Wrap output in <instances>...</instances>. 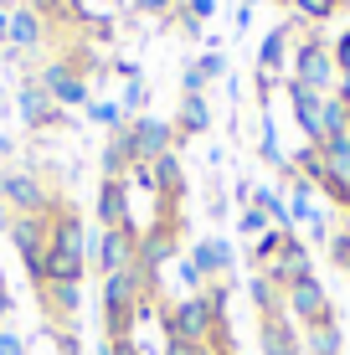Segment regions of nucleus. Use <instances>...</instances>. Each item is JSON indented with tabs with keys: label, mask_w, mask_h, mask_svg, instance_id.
Wrapping results in <instances>:
<instances>
[{
	"label": "nucleus",
	"mask_w": 350,
	"mask_h": 355,
	"mask_svg": "<svg viewBox=\"0 0 350 355\" xmlns=\"http://www.w3.org/2000/svg\"><path fill=\"white\" fill-rule=\"evenodd\" d=\"M252 309H258V320H268V314H288L283 309V288L273 284V278H252Z\"/></svg>",
	"instance_id": "obj_23"
},
{
	"label": "nucleus",
	"mask_w": 350,
	"mask_h": 355,
	"mask_svg": "<svg viewBox=\"0 0 350 355\" xmlns=\"http://www.w3.org/2000/svg\"><path fill=\"white\" fill-rule=\"evenodd\" d=\"M330 263H335V268H340V273L350 278V227H340V232L330 237Z\"/></svg>",
	"instance_id": "obj_28"
},
{
	"label": "nucleus",
	"mask_w": 350,
	"mask_h": 355,
	"mask_svg": "<svg viewBox=\"0 0 350 355\" xmlns=\"http://www.w3.org/2000/svg\"><path fill=\"white\" fill-rule=\"evenodd\" d=\"M144 293H150V284L139 278V268H124V273H108L103 278V324H108V340L134 335V320L144 309Z\"/></svg>",
	"instance_id": "obj_3"
},
{
	"label": "nucleus",
	"mask_w": 350,
	"mask_h": 355,
	"mask_svg": "<svg viewBox=\"0 0 350 355\" xmlns=\"http://www.w3.org/2000/svg\"><path fill=\"white\" fill-rule=\"evenodd\" d=\"M268 227H273V222H268V216L258 211V206H247V211L237 216V232H243L247 242H258V237H263V232H268Z\"/></svg>",
	"instance_id": "obj_27"
},
{
	"label": "nucleus",
	"mask_w": 350,
	"mask_h": 355,
	"mask_svg": "<svg viewBox=\"0 0 350 355\" xmlns=\"http://www.w3.org/2000/svg\"><path fill=\"white\" fill-rule=\"evenodd\" d=\"M144 103H150V88H144L139 78H129V88H124V114H129V119H139V108H144Z\"/></svg>",
	"instance_id": "obj_31"
},
{
	"label": "nucleus",
	"mask_w": 350,
	"mask_h": 355,
	"mask_svg": "<svg viewBox=\"0 0 350 355\" xmlns=\"http://www.w3.org/2000/svg\"><path fill=\"white\" fill-rule=\"evenodd\" d=\"M191 268L201 273V284H216V278L232 268V242H227V237H207V242H196V252H191Z\"/></svg>",
	"instance_id": "obj_18"
},
{
	"label": "nucleus",
	"mask_w": 350,
	"mask_h": 355,
	"mask_svg": "<svg viewBox=\"0 0 350 355\" xmlns=\"http://www.w3.org/2000/svg\"><path fill=\"white\" fill-rule=\"evenodd\" d=\"M288 78L330 98L335 88H340V67H335V52L320 42V36H304V42L294 46V57H288Z\"/></svg>",
	"instance_id": "obj_5"
},
{
	"label": "nucleus",
	"mask_w": 350,
	"mask_h": 355,
	"mask_svg": "<svg viewBox=\"0 0 350 355\" xmlns=\"http://www.w3.org/2000/svg\"><path fill=\"white\" fill-rule=\"evenodd\" d=\"M134 248H139V227H103L98 237L88 242L93 263H98V273H124V268H134Z\"/></svg>",
	"instance_id": "obj_9"
},
{
	"label": "nucleus",
	"mask_w": 350,
	"mask_h": 355,
	"mask_svg": "<svg viewBox=\"0 0 350 355\" xmlns=\"http://www.w3.org/2000/svg\"><path fill=\"white\" fill-rule=\"evenodd\" d=\"M6 26H10V10H0V42H6Z\"/></svg>",
	"instance_id": "obj_40"
},
{
	"label": "nucleus",
	"mask_w": 350,
	"mask_h": 355,
	"mask_svg": "<svg viewBox=\"0 0 350 355\" xmlns=\"http://www.w3.org/2000/svg\"><path fill=\"white\" fill-rule=\"evenodd\" d=\"M207 129H211L207 93H186V98H180V108H175V139H196V134H207Z\"/></svg>",
	"instance_id": "obj_19"
},
{
	"label": "nucleus",
	"mask_w": 350,
	"mask_h": 355,
	"mask_svg": "<svg viewBox=\"0 0 350 355\" xmlns=\"http://www.w3.org/2000/svg\"><path fill=\"white\" fill-rule=\"evenodd\" d=\"M175 242H180V227H170V222H155L150 232H139L134 268H139V278H144V284H150V278H155L165 263L175 258Z\"/></svg>",
	"instance_id": "obj_10"
},
{
	"label": "nucleus",
	"mask_w": 350,
	"mask_h": 355,
	"mask_svg": "<svg viewBox=\"0 0 350 355\" xmlns=\"http://www.w3.org/2000/svg\"><path fill=\"white\" fill-rule=\"evenodd\" d=\"M155 201H175L180 206V191H186V175H180V155L170 150V155H160V160H155Z\"/></svg>",
	"instance_id": "obj_20"
},
{
	"label": "nucleus",
	"mask_w": 350,
	"mask_h": 355,
	"mask_svg": "<svg viewBox=\"0 0 350 355\" xmlns=\"http://www.w3.org/2000/svg\"><path fill=\"white\" fill-rule=\"evenodd\" d=\"M340 350H345L340 320H335V324H320V329H304V355H340Z\"/></svg>",
	"instance_id": "obj_22"
},
{
	"label": "nucleus",
	"mask_w": 350,
	"mask_h": 355,
	"mask_svg": "<svg viewBox=\"0 0 350 355\" xmlns=\"http://www.w3.org/2000/svg\"><path fill=\"white\" fill-rule=\"evenodd\" d=\"M124 186L129 191H144V196H160V191H155V165H129V175H124Z\"/></svg>",
	"instance_id": "obj_30"
},
{
	"label": "nucleus",
	"mask_w": 350,
	"mask_h": 355,
	"mask_svg": "<svg viewBox=\"0 0 350 355\" xmlns=\"http://www.w3.org/2000/svg\"><path fill=\"white\" fill-rule=\"evenodd\" d=\"M36 83L52 93V103H57V108H82V103H88V83H82V78H78V67L62 62V57H57V62H46L42 72H36Z\"/></svg>",
	"instance_id": "obj_11"
},
{
	"label": "nucleus",
	"mask_w": 350,
	"mask_h": 355,
	"mask_svg": "<svg viewBox=\"0 0 350 355\" xmlns=\"http://www.w3.org/2000/svg\"><path fill=\"white\" fill-rule=\"evenodd\" d=\"M283 67H288V26H273L258 46V72L273 78V72H283Z\"/></svg>",
	"instance_id": "obj_21"
},
{
	"label": "nucleus",
	"mask_w": 350,
	"mask_h": 355,
	"mask_svg": "<svg viewBox=\"0 0 350 355\" xmlns=\"http://www.w3.org/2000/svg\"><path fill=\"white\" fill-rule=\"evenodd\" d=\"M46 222H52V237H46V284H82V273H88V227H82V211L57 201Z\"/></svg>",
	"instance_id": "obj_1"
},
{
	"label": "nucleus",
	"mask_w": 350,
	"mask_h": 355,
	"mask_svg": "<svg viewBox=\"0 0 350 355\" xmlns=\"http://www.w3.org/2000/svg\"><path fill=\"white\" fill-rule=\"evenodd\" d=\"M283 242H288V232H283V227H268L258 242H252V268H268V263L283 252Z\"/></svg>",
	"instance_id": "obj_25"
},
{
	"label": "nucleus",
	"mask_w": 350,
	"mask_h": 355,
	"mask_svg": "<svg viewBox=\"0 0 350 355\" xmlns=\"http://www.w3.org/2000/svg\"><path fill=\"white\" fill-rule=\"evenodd\" d=\"M98 355H114V345H108V340H103V345H98Z\"/></svg>",
	"instance_id": "obj_42"
},
{
	"label": "nucleus",
	"mask_w": 350,
	"mask_h": 355,
	"mask_svg": "<svg viewBox=\"0 0 350 355\" xmlns=\"http://www.w3.org/2000/svg\"><path fill=\"white\" fill-rule=\"evenodd\" d=\"M283 309H288V320L299 324V335H304V329H320V324H335L330 293H324V284H320L315 273L294 278V284L283 288Z\"/></svg>",
	"instance_id": "obj_8"
},
{
	"label": "nucleus",
	"mask_w": 350,
	"mask_h": 355,
	"mask_svg": "<svg viewBox=\"0 0 350 355\" xmlns=\"http://www.w3.org/2000/svg\"><path fill=\"white\" fill-rule=\"evenodd\" d=\"M98 6H103V0H98Z\"/></svg>",
	"instance_id": "obj_43"
},
{
	"label": "nucleus",
	"mask_w": 350,
	"mask_h": 355,
	"mask_svg": "<svg viewBox=\"0 0 350 355\" xmlns=\"http://www.w3.org/2000/svg\"><path fill=\"white\" fill-rule=\"evenodd\" d=\"M6 237H10V248H16V258L26 263L31 284L42 288L46 284V237H52V222H46V216H10L6 211Z\"/></svg>",
	"instance_id": "obj_6"
},
{
	"label": "nucleus",
	"mask_w": 350,
	"mask_h": 355,
	"mask_svg": "<svg viewBox=\"0 0 350 355\" xmlns=\"http://www.w3.org/2000/svg\"><path fill=\"white\" fill-rule=\"evenodd\" d=\"M21 6V0H0V10H16Z\"/></svg>",
	"instance_id": "obj_41"
},
{
	"label": "nucleus",
	"mask_w": 350,
	"mask_h": 355,
	"mask_svg": "<svg viewBox=\"0 0 350 355\" xmlns=\"http://www.w3.org/2000/svg\"><path fill=\"white\" fill-rule=\"evenodd\" d=\"M196 67H201V78H207V83H216V78L227 72V57H222V52H207V57H201Z\"/></svg>",
	"instance_id": "obj_33"
},
{
	"label": "nucleus",
	"mask_w": 350,
	"mask_h": 355,
	"mask_svg": "<svg viewBox=\"0 0 350 355\" xmlns=\"http://www.w3.org/2000/svg\"><path fill=\"white\" fill-rule=\"evenodd\" d=\"M288 108H294V124L304 134V144H320V114H324V93L304 88V83L288 78Z\"/></svg>",
	"instance_id": "obj_14"
},
{
	"label": "nucleus",
	"mask_w": 350,
	"mask_h": 355,
	"mask_svg": "<svg viewBox=\"0 0 350 355\" xmlns=\"http://www.w3.org/2000/svg\"><path fill=\"white\" fill-rule=\"evenodd\" d=\"M180 93H207V78H201V67H186V78H180Z\"/></svg>",
	"instance_id": "obj_37"
},
{
	"label": "nucleus",
	"mask_w": 350,
	"mask_h": 355,
	"mask_svg": "<svg viewBox=\"0 0 350 355\" xmlns=\"http://www.w3.org/2000/svg\"><path fill=\"white\" fill-rule=\"evenodd\" d=\"M52 340H57V355H82L78 329H52Z\"/></svg>",
	"instance_id": "obj_35"
},
{
	"label": "nucleus",
	"mask_w": 350,
	"mask_h": 355,
	"mask_svg": "<svg viewBox=\"0 0 350 355\" xmlns=\"http://www.w3.org/2000/svg\"><path fill=\"white\" fill-rule=\"evenodd\" d=\"M258 273H263V278H273V284H279V288H288V284H294V278L315 273V268H309V248H304V242L294 237V232H288L283 252H279V258H273L268 268H258Z\"/></svg>",
	"instance_id": "obj_16"
},
{
	"label": "nucleus",
	"mask_w": 350,
	"mask_h": 355,
	"mask_svg": "<svg viewBox=\"0 0 350 355\" xmlns=\"http://www.w3.org/2000/svg\"><path fill=\"white\" fill-rule=\"evenodd\" d=\"M16 108H21V124L26 129H46V124H62V108L52 103V93L42 88V83H21V93H16Z\"/></svg>",
	"instance_id": "obj_13"
},
{
	"label": "nucleus",
	"mask_w": 350,
	"mask_h": 355,
	"mask_svg": "<svg viewBox=\"0 0 350 355\" xmlns=\"http://www.w3.org/2000/svg\"><path fill=\"white\" fill-rule=\"evenodd\" d=\"M42 36H46V21H42L36 6H16L10 10V26H6V46L10 52H31V46H42Z\"/></svg>",
	"instance_id": "obj_17"
},
{
	"label": "nucleus",
	"mask_w": 350,
	"mask_h": 355,
	"mask_svg": "<svg viewBox=\"0 0 350 355\" xmlns=\"http://www.w3.org/2000/svg\"><path fill=\"white\" fill-rule=\"evenodd\" d=\"M330 52H335V67H340V78H350V26L340 31V42H335Z\"/></svg>",
	"instance_id": "obj_34"
},
{
	"label": "nucleus",
	"mask_w": 350,
	"mask_h": 355,
	"mask_svg": "<svg viewBox=\"0 0 350 355\" xmlns=\"http://www.w3.org/2000/svg\"><path fill=\"white\" fill-rule=\"evenodd\" d=\"M288 10H294L299 21H335V10H340V0H283Z\"/></svg>",
	"instance_id": "obj_26"
},
{
	"label": "nucleus",
	"mask_w": 350,
	"mask_h": 355,
	"mask_svg": "<svg viewBox=\"0 0 350 355\" xmlns=\"http://www.w3.org/2000/svg\"><path fill=\"white\" fill-rule=\"evenodd\" d=\"M258 355H304V335L288 314H268L258 320Z\"/></svg>",
	"instance_id": "obj_12"
},
{
	"label": "nucleus",
	"mask_w": 350,
	"mask_h": 355,
	"mask_svg": "<svg viewBox=\"0 0 350 355\" xmlns=\"http://www.w3.org/2000/svg\"><path fill=\"white\" fill-rule=\"evenodd\" d=\"M211 10H216V0H186V10H180V16H186V21H196V26H201V21H207Z\"/></svg>",
	"instance_id": "obj_36"
},
{
	"label": "nucleus",
	"mask_w": 350,
	"mask_h": 355,
	"mask_svg": "<svg viewBox=\"0 0 350 355\" xmlns=\"http://www.w3.org/2000/svg\"><path fill=\"white\" fill-rule=\"evenodd\" d=\"M180 0H129V10L134 16H165V10H175Z\"/></svg>",
	"instance_id": "obj_32"
},
{
	"label": "nucleus",
	"mask_w": 350,
	"mask_h": 355,
	"mask_svg": "<svg viewBox=\"0 0 350 355\" xmlns=\"http://www.w3.org/2000/svg\"><path fill=\"white\" fill-rule=\"evenodd\" d=\"M93 216H98V227H134V206H129V186L124 180L103 175L98 201H93Z\"/></svg>",
	"instance_id": "obj_15"
},
{
	"label": "nucleus",
	"mask_w": 350,
	"mask_h": 355,
	"mask_svg": "<svg viewBox=\"0 0 350 355\" xmlns=\"http://www.w3.org/2000/svg\"><path fill=\"white\" fill-rule=\"evenodd\" d=\"M0 355H26V340L10 335V329H0Z\"/></svg>",
	"instance_id": "obj_38"
},
{
	"label": "nucleus",
	"mask_w": 350,
	"mask_h": 355,
	"mask_svg": "<svg viewBox=\"0 0 350 355\" xmlns=\"http://www.w3.org/2000/svg\"><path fill=\"white\" fill-rule=\"evenodd\" d=\"M247 206H258V211L268 216L273 227H283V232L294 227V222H288V201H283L279 191H268V186H258V191H252V201H247Z\"/></svg>",
	"instance_id": "obj_24"
},
{
	"label": "nucleus",
	"mask_w": 350,
	"mask_h": 355,
	"mask_svg": "<svg viewBox=\"0 0 350 355\" xmlns=\"http://www.w3.org/2000/svg\"><path fill=\"white\" fill-rule=\"evenodd\" d=\"M88 114H93V119H98V124H103V129H124V124H129V114H124V103H93V108H88Z\"/></svg>",
	"instance_id": "obj_29"
},
{
	"label": "nucleus",
	"mask_w": 350,
	"mask_h": 355,
	"mask_svg": "<svg viewBox=\"0 0 350 355\" xmlns=\"http://www.w3.org/2000/svg\"><path fill=\"white\" fill-rule=\"evenodd\" d=\"M119 139H124V150H129V165H155L160 155H170L175 150V124H165V119H155V114H139V119H129L124 129H114Z\"/></svg>",
	"instance_id": "obj_4"
},
{
	"label": "nucleus",
	"mask_w": 350,
	"mask_h": 355,
	"mask_svg": "<svg viewBox=\"0 0 350 355\" xmlns=\"http://www.w3.org/2000/svg\"><path fill=\"white\" fill-rule=\"evenodd\" d=\"M335 98H340V103L350 108V78H340V88H335Z\"/></svg>",
	"instance_id": "obj_39"
},
{
	"label": "nucleus",
	"mask_w": 350,
	"mask_h": 355,
	"mask_svg": "<svg viewBox=\"0 0 350 355\" xmlns=\"http://www.w3.org/2000/svg\"><path fill=\"white\" fill-rule=\"evenodd\" d=\"M0 201H6L10 216H52L57 196L46 191V180L36 170H6L0 175Z\"/></svg>",
	"instance_id": "obj_7"
},
{
	"label": "nucleus",
	"mask_w": 350,
	"mask_h": 355,
	"mask_svg": "<svg viewBox=\"0 0 350 355\" xmlns=\"http://www.w3.org/2000/svg\"><path fill=\"white\" fill-rule=\"evenodd\" d=\"M165 335L186 340V345H211L222 355H237L232 340H227V309H216L207 293H186L165 309Z\"/></svg>",
	"instance_id": "obj_2"
}]
</instances>
